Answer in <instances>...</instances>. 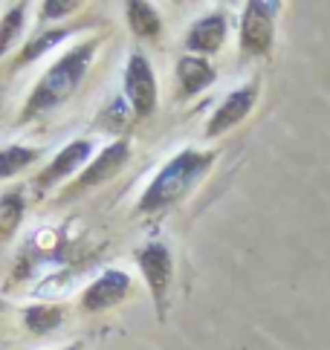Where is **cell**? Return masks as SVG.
<instances>
[{
    "instance_id": "1",
    "label": "cell",
    "mask_w": 330,
    "mask_h": 350,
    "mask_svg": "<svg viewBox=\"0 0 330 350\" xmlns=\"http://www.w3.org/2000/svg\"><path fill=\"white\" fill-rule=\"evenodd\" d=\"M212 162H214V154H197L192 148L180 151L157 174L154 183L148 185V191L139 200V211H142V215H154V211L174 206L177 200H183L194 189V183L203 177V171H206Z\"/></svg>"
},
{
    "instance_id": "2",
    "label": "cell",
    "mask_w": 330,
    "mask_h": 350,
    "mask_svg": "<svg viewBox=\"0 0 330 350\" xmlns=\"http://www.w3.org/2000/svg\"><path fill=\"white\" fill-rule=\"evenodd\" d=\"M93 49H96V44L87 41L81 46H75L73 53H67L64 58H58L55 64L44 72V79L38 81L35 93L29 96V102H27V110H23V116L32 119L38 113H47V110L58 107L61 102H67V98L73 96V90L84 79Z\"/></svg>"
},
{
    "instance_id": "3",
    "label": "cell",
    "mask_w": 330,
    "mask_h": 350,
    "mask_svg": "<svg viewBox=\"0 0 330 350\" xmlns=\"http://www.w3.org/2000/svg\"><path fill=\"white\" fill-rule=\"evenodd\" d=\"M278 3H246L244 23H240V49L244 55H264L272 44V23H275Z\"/></svg>"
},
{
    "instance_id": "4",
    "label": "cell",
    "mask_w": 330,
    "mask_h": 350,
    "mask_svg": "<svg viewBox=\"0 0 330 350\" xmlns=\"http://www.w3.org/2000/svg\"><path fill=\"white\" fill-rule=\"evenodd\" d=\"M125 93L131 98V107L136 116H151L157 107V81L148 58L134 53L125 67Z\"/></svg>"
},
{
    "instance_id": "5",
    "label": "cell",
    "mask_w": 330,
    "mask_h": 350,
    "mask_svg": "<svg viewBox=\"0 0 330 350\" xmlns=\"http://www.w3.org/2000/svg\"><path fill=\"white\" fill-rule=\"evenodd\" d=\"M136 260H139V269H142L145 281L154 293V301H157V312L162 316L165 312V293L171 286V252L165 243H145L142 249L136 252Z\"/></svg>"
},
{
    "instance_id": "6",
    "label": "cell",
    "mask_w": 330,
    "mask_h": 350,
    "mask_svg": "<svg viewBox=\"0 0 330 350\" xmlns=\"http://www.w3.org/2000/svg\"><path fill=\"white\" fill-rule=\"evenodd\" d=\"M258 96V84H249L244 90H235L223 98V105L214 110V116L209 119V128H206V136H220L223 131L235 128V124L244 119L249 110H252V102Z\"/></svg>"
},
{
    "instance_id": "7",
    "label": "cell",
    "mask_w": 330,
    "mask_h": 350,
    "mask_svg": "<svg viewBox=\"0 0 330 350\" xmlns=\"http://www.w3.org/2000/svg\"><path fill=\"white\" fill-rule=\"evenodd\" d=\"M131 290V278L125 272H116V269H110L105 272L101 278L90 286V290L84 293V307L87 310H107L113 304H119L125 295H128Z\"/></svg>"
},
{
    "instance_id": "8",
    "label": "cell",
    "mask_w": 330,
    "mask_h": 350,
    "mask_svg": "<svg viewBox=\"0 0 330 350\" xmlns=\"http://www.w3.org/2000/svg\"><path fill=\"white\" fill-rule=\"evenodd\" d=\"M223 38H226V18L220 12H214V15L200 18L194 27L188 29L186 46L194 49V53H218Z\"/></svg>"
},
{
    "instance_id": "9",
    "label": "cell",
    "mask_w": 330,
    "mask_h": 350,
    "mask_svg": "<svg viewBox=\"0 0 330 350\" xmlns=\"http://www.w3.org/2000/svg\"><path fill=\"white\" fill-rule=\"evenodd\" d=\"M90 148H93V145L87 142V139H79V142L64 145V148L58 151V157L47 165V171L41 174V180H38V183H41V185H53V183H58L61 177L73 174L87 157H90Z\"/></svg>"
},
{
    "instance_id": "10",
    "label": "cell",
    "mask_w": 330,
    "mask_h": 350,
    "mask_svg": "<svg viewBox=\"0 0 330 350\" xmlns=\"http://www.w3.org/2000/svg\"><path fill=\"white\" fill-rule=\"evenodd\" d=\"M125 162H128V142L122 139V142L107 145L105 151L99 154V159L93 162V165L81 174L79 185H93V183H101V180L113 177V174H119V168L125 165Z\"/></svg>"
},
{
    "instance_id": "11",
    "label": "cell",
    "mask_w": 330,
    "mask_h": 350,
    "mask_svg": "<svg viewBox=\"0 0 330 350\" xmlns=\"http://www.w3.org/2000/svg\"><path fill=\"white\" fill-rule=\"evenodd\" d=\"M177 79H180V87L186 96H197L200 90L214 81V70L206 58H194V55H186L177 61Z\"/></svg>"
},
{
    "instance_id": "12",
    "label": "cell",
    "mask_w": 330,
    "mask_h": 350,
    "mask_svg": "<svg viewBox=\"0 0 330 350\" xmlns=\"http://www.w3.org/2000/svg\"><path fill=\"white\" fill-rule=\"evenodd\" d=\"M128 21L136 35H142V38L148 41H157L160 38V15L154 12V6L151 3H139V0H134V3H128Z\"/></svg>"
},
{
    "instance_id": "13",
    "label": "cell",
    "mask_w": 330,
    "mask_h": 350,
    "mask_svg": "<svg viewBox=\"0 0 330 350\" xmlns=\"http://www.w3.org/2000/svg\"><path fill=\"white\" fill-rule=\"evenodd\" d=\"M35 157H38V151H32V148H21V145L3 148V151H0V180L15 177L21 168H27L29 162H35Z\"/></svg>"
},
{
    "instance_id": "14",
    "label": "cell",
    "mask_w": 330,
    "mask_h": 350,
    "mask_svg": "<svg viewBox=\"0 0 330 350\" xmlns=\"http://www.w3.org/2000/svg\"><path fill=\"white\" fill-rule=\"evenodd\" d=\"M27 327L35 333V336H41L47 330H53L61 324V310L58 307H29L27 310Z\"/></svg>"
},
{
    "instance_id": "15",
    "label": "cell",
    "mask_w": 330,
    "mask_h": 350,
    "mask_svg": "<svg viewBox=\"0 0 330 350\" xmlns=\"http://www.w3.org/2000/svg\"><path fill=\"white\" fill-rule=\"evenodd\" d=\"M23 215V200L18 194H6L0 200V234H12L18 226V220Z\"/></svg>"
},
{
    "instance_id": "16",
    "label": "cell",
    "mask_w": 330,
    "mask_h": 350,
    "mask_svg": "<svg viewBox=\"0 0 330 350\" xmlns=\"http://www.w3.org/2000/svg\"><path fill=\"white\" fill-rule=\"evenodd\" d=\"M23 6H12L9 12H6V18L0 21V55L9 49V44L18 38L21 35V29H23Z\"/></svg>"
},
{
    "instance_id": "17",
    "label": "cell",
    "mask_w": 330,
    "mask_h": 350,
    "mask_svg": "<svg viewBox=\"0 0 330 350\" xmlns=\"http://www.w3.org/2000/svg\"><path fill=\"white\" fill-rule=\"evenodd\" d=\"M67 29H55V32H44L41 35V38H35L32 44H27V46H23V53H21V64H27V61H35L38 55H44L47 53V49H53L55 44H61V41H64L67 38Z\"/></svg>"
},
{
    "instance_id": "18",
    "label": "cell",
    "mask_w": 330,
    "mask_h": 350,
    "mask_svg": "<svg viewBox=\"0 0 330 350\" xmlns=\"http://www.w3.org/2000/svg\"><path fill=\"white\" fill-rule=\"evenodd\" d=\"M73 9H75V3H58V0H49V3H44V18H61Z\"/></svg>"
},
{
    "instance_id": "19",
    "label": "cell",
    "mask_w": 330,
    "mask_h": 350,
    "mask_svg": "<svg viewBox=\"0 0 330 350\" xmlns=\"http://www.w3.org/2000/svg\"><path fill=\"white\" fill-rule=\"evenodd\" d=\"M64 350H81V345H73V347H64Z\"/></svg>"
},
{
    "instance_id": "20",
    "label": "cell",
    "mask_w": 330,
    "mask_h": 350,
    "mask_svg": "<svg viewBox=\"0 0 330 350\" xmlns=\"http://www.w3.org/2000/svg\"><path fill=\"white\" fill-rule=\"evenodd\" d=\"M0 304H3V301H0Z\"/></svg>"
}]
</instances>
